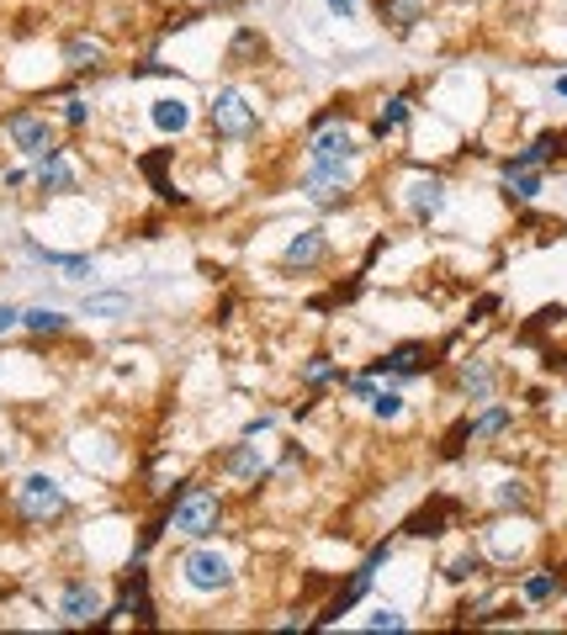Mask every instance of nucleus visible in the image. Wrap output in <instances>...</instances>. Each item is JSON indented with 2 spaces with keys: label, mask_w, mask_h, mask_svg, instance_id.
<instances>
[{
  "label": "nucleus",
  "mask_w": 567,
  "mask_h": 635,
  "mask_svg": "<svg viewBox=\"0 0 567 635\" xmlns=\"http://www.w3.org/2000/svg\"><path fill=\"white\" fill-rule=\"evenodd\" d=\"M164 524L181 540H218L229 524V498L207 482H186L175 498H164Z\"/></svg>",
  "instance_id": "nucleus-1"
},
{
  "label": "nucleus",
  "mask_w": 567,
  "mask_h": 635,
  "mask_svg": "<svg viewBox=\"0 0 567 635\" xmlns=\"http://www.w3.org/2000/svg\"><path fill=\"white\" fill-rule=\"evenodd\" d=\"M170 572H175V583L192 598H223V594H234V583H239L234 556L223 551L218 540H186V551L175 556Z\"/></svg>",
  "instance_id": "nucleus-2"
},
{
  "label": "nucleus",
  "mask_w": 567,
  "mask_h": 635,
  "mask_svg": "<svg viewBox=\"0 0 567 635\" xmlns=\"http://www.w3.org/2000/svg\"><path fill=\"white\" fill-rule=\"evenodd\" d=\"M260 122H266V112H260V101L244 85H218L207 96V127H212L218 144H255Z\"/></svg>",
  "instance_id": "nucleus-3"
},
{
  "label": "nucleus",
  "mask_w": 567,
  "mask_h": 635,
  "mask_svg": "<svg viewBox=\"0 0 567 635\" xmlns=\"http://www.w3.org/2000/svg\"><path fill=\"white\" fill-rule=\"evenodd\" d=\"M398 207L408 212V223L414 228H430V223H441L451 207V180L441 170H430V164H408L404 180H398Z\"/></svg>",
  "instance_id": "nucleus-4"
},
{
  "label": "nucleus",
  "mask_w": 567,
  "mask_h": 635,
  "mask_svg": "<svg viewBox=\"0 0 567 635\" xmlns=\"http://www.w3.org/2000/svg\"><path fill=\"white\" fill-rule=\"evenodd\" d=\"M393 551H398V535H382V540L361 556V566L350 572V583H340V588H334V598L319 609V620H313V625H340V620H345V614H350V609L377 588V577H382V566L393 561Z\"/></svg>",
  "instance_id": "nucleus-5"
},
{
  "label": "nucleus",
  "mask_w": 567,
  "mask_h": 635,
  "mask_svg": "<svg viewBox=\"0 0 567 635\" xmlns=\"http://www.w3.org/2000/svg\"><path fill=\"white\" fill-rule=\"evenodd\" d=\"M361 186V164H329V159H308V170L297 175V197L319 212H340Z\"/></svg>",
  "instance_id": "nucleus-6"
},
{
  "label": "nucleus",
  "mask_w": 567,
  "mask_h": 635,
  "mask_svg": "<svg viewBox=\"0 0 567 635\" xmlns=\"http://www.w3.org/2000/svg\"><path fill=\"white\" fill-rule=\"evenodd\" d=\"M0 138L16 149L22 159H48L53 149H64V127H59V117H48V112H33V107H22V112H5V122H0Z\"/></svg>",
  "instance_id": "nucleus-7"
},
{
  "label": "nucleus",
  "mask_w": 567,
  "mask_h": 635,
  "mask_svg": "<svg viewBox=\"0 0 567 635\" xmlns=\"http://www.w3.org/2000/svg\"><path fill=\"white\" fill-rule=\"evenodd\" d=\"M530 546H535V524L526 514H498L493 524L478 530V551L488 566H515L530 556Z\"/></svg>",
  "instance_id": "nucleus-8"
},
{
  "label": "nucleus",
  "mask_w": 567,
  "mask_h": 635,
  "mask_svg": "<svg viewBox=\"0 0 567 635\" xmlns=\"http://www.w3.org/2000/svg\"><path fill=\"white\" fill-rule=\"evenodd\" d=\"M16 519L22 524H59V519L70 514V493H64V482L48 472H33L16 482Z\"/></svg>",
  "instance_id": "nucleus-9"
},
{
  "label": "nucleus",
  "mask_w": 567,
  "mask_h": 635,
  "mask_svg": "<svg viewBox=\"0 0 567 635\" xmlns=\"http://www.w3.org/2000/svg\"><path fill=\"white\" fill-rule=\"evenodd\" d=\"M435 345L430 339H404V345H387L377 360H366V371L377 376V382H393V387H408V382H419V376H430L435 371Z\"/></svg>",
  "instance_id": "nucleus-10"
},
{
  "label": "nucleus",
  "mask_w": 567,
  "mask_h": 635,
  "mask_svg": "<svg viewBox=\"0 0 567 635\" xmlns=\"http://www.w3.org/2000/svg\"><path fill=\"white\" fill-rule=\"evenodd\" d=\"M101 609H107V588L96 577H70L53 594V614H59L53 625H96Z\"/></svg>",
  "instance_id": "nucleus-11"
},
{
  "label": "nucleus",
  "mask_w": 567,
  "mask_h": 635,
  "mask_svg": "<svg viewBox=\"0 0 567 635\" xmlns=\"http://www.w3.org/2000/svg\"><path fill=\"white\" fill-rule=\"evenodd\" d=\"M451 387H456V397L461 402H488V397H498V387H504V365L493 356H461L451 360Z\"/></svg>",
  "instance_id": "nucleus-12"
},
{
  "label": "nucleus",
  "mask_w": 567,
  "mask_h": 635,
  "mask_svg": "<svg viewBox=\"0 0 567 635\" xmlns=\"http://www.w3.org/2000/svg\"><path fill=\"white\" fill-rule=\"evenodd\" d=\"M282 276H313L319 265H329V228L324 223H308V228H292L282 249Z\"/></svg>",
  "instance_id": "nucleus-13"
},
{
  "label": "nucleus",
  "mask_w": 567,
  "mask_h": 635,
  "mask_svg": "<svg viewBox=\"0 0 567 635\" xmlns=\"http://www.w3.org/2000/svg\"><path fill=\"white\" fill-rule=\"evenodd\" d=\"M218 472L229 482H239V487H260V482H271V461H266V450L255 439L239 435L229 450H218Z\"/></svg>",
  "instance_id": "nucleus-14"
},
{
  "label": "nucleus",
  "mask_w": 567,
  "mask_h": 635,
  "mask_svg": "<svg viewBox=\"0 0 567 635\" xmlns=\"http://www.w3.org/2000/svg\"><path fill=\"white\" fill-rule=\"evenodd\" d=\"M414 112H419V107H414V85H398L393 96H382V101H377L371 127H366V144H371V149H382L387 138H398L408 122H414Z\"/></svg>",
  "instance_id": "nucleus-15"
},
{
  "label": "nucleus",
  "mask_w": 567,
  "mask_h": 635,
  "mask_svg": "<svg viewBox=\"0 0 567 635\" xmlns=\"http://www.w3.org/2000/svg\"><path fill=\"white\" fill-rule=\"evenodd\" d=\"M149 127L160 133V138H186L192 127H197V101L186 96V90H164V96H155L149 101Z\"/></svg>",
  "instance_id": "nucleus-16"
},
{
  "label": "nucleus",
  "mask_w": 567,
  "mask_h": 635,
  "mask_svg": "<svg viewBox=\"0 0 567 635\" xmlns=\"http://www.w3.org/2000/svg\"><path fill=\"white\" fill-rule=\"evenodd\" d=\"M33 186H38V197H70V191H81V170H75L70 144L33 164Z\"/></svg>",
  "instance_id": "nucleus-17"
},
{
  "label": "nucleus",
  "mask_w": 567,
  "mask_h": 635,
  "mask_svg": "<svg viewBox=\"0 0 567 635\" xmlns=\"http://www.w3.org/2000/svg\"><path fill=\"white\" fill-rule=\"evenodd\" d=\"M461 429H467V445H493V439H504L515 429V402H478V413H467L461 419Z\"/></svg>",
  "instance_id": "nucleus-18"
},
{
  "label": "nucleus",
  "mask_w": 567,
  "mask_h": 635,
  "mask_svg": "<svg viewBox=\"0 0 567 635\" xmlns=\"http://www.w3.org/2000/svg\"><path fill=\"white\" fill-rule=\"evenodd\" d=\"M59 59H64V70L70 75H101L107 70V59H112V48L101 33H70L64 48H59Z\"/></svg>",
  "instance_id": "nucleus-19"
},
{
  "label": "nucleus",
  "mask_w": 567,
  "mask_h": 635,
  "mask_svg": "<svg viewBox=\"0 0 567 635\" xmlns=\"http://www.w3.org/2000/svg\"><path fill=\"white\" fill-rule=\"evenodd\" d=\"M266 53H271V38H266L255 22H239V27H234V38H229V48H223V70H234V75L260 70V64H266Z\"/></svg>",
  "instance_id": "nucleus-20"
},
{
  "label": "nucleus",
  "mask_w": 567,
  "mask_h": 635,
  "mask_svg": "<svg viewBox=\"0 0 567 635\" xmlns=\"http://www.w3.org/2000/svg\"><path fill=\"white\" fill-rule=\"evenodd\" d=\"M441 577H446L451 588H467V583L488 577V561H483V551H478V540H472V535H461V540H456V551L441 556Z\"/></svg>",
  "instance_id": "nucleus-21"
},
{
  "label": "nucleus",
  "mask_w": 567,
  "mask_h": 635,
  "mask_svg": "<svg viewBox=\"0 0 567 635\" xmlns=\"http://www.w3.org/2000/svg\"><path fill=\"white\" fill-rule=\"evenodd\" d=\"M377 22H382V33L408 38L430 22V0H377Z\"/></svg>",
  "instance_id": "nucleus-22"
},
{
  "label": "nucleus",
  "mask_w": 567,
  "mask_h": 635,
  "mask_svg": "<svg viewBox=\"0 0 567 635\" xmlns=\"http://www.w3.org/2000/svg\"><path fill=\"white\" fill-rule=\"evenodd\" d=\"M488 503H493L498 514H530V503H535V487H530V476L509 472V476H498V482L488 487Z\"/></svg>",
  "instance_id": "nucleus-23"
},
{
  "label": "nucleus",
  "mask_w": 567,
  "mask_h": 635,
  "mask_svg": "<svg viewBox=\"0 0 567 635\" xmlns=\"http://www.w3.org/2000/svg\"><path fill=\"white\" fill-rule=\"evenodd\" d=\"M451 514H456V503H451V498H430L419 514L404 519V530H398V535H404V540H435V535H446Z\"/></svg>",
  "instance_id": "nucleus-24"
},
{
  "label": "nucleus",
  "mask_w": 567,
  "mask_h": 635,
  "mask_svg": "<svg viewBox=\"0 0 567 635\" xmlns=\"http://www.w3.org/2000/svg\"><path fill=\"white\" fill-rule=\"evenodd\" d=\"M552 159H563V138H557V133H535L526 149H515L498 170H504V175H509V170H546Z\"/></svg>",
  "instance_id": "nucleus-25"
},
{
  "label": "nucleus",
  "mask_w": 567,
  "mask_h": 635,
  "mask_svg": "<svg viewBox=\"0 0 567 635\" xmlns=\"http://www.w3.org/2000/svg\"><path fill=\"white\" fill-rule=\"evenodd\" d=\"M22 328L33 339H64L75 328V318L64 313V308H53V302H33V308H22Z\"/></svg>",
  "instance_id": "nucleus-26"
},
{
  "label": "nucleus",
  "mask_w": 567,
  "mask_h": 635,
  "mask_svg": "<svg viewBox=\"0 0 567 635\" xmlns=\"http://www.w3.org/2000/svg\"><path fill=\"white\" fill-rule=\"evenodd\" d=\"M133 291H85L81 297V318H107V323H118V318H133Z\"/></svg>",
  "instance_id": "nucleus-27"
},
{
  "label": "nucleus",
  "mask_w": 567,
  "mask_h": 635,
  "mask_svg": "<svg viewBox=\"0 0 567 635\" xmlns=\"http://www.w3.org/2000/svg\"><path fill=\"white\" fill-rule=\"evenodd\" d=\"M366 408H371L377 424H404L408 419V397H404V387H393V382H377V393L366 397Z\"/></svg>",
  "instance_id": "nucleus-28"
},
{
  "label": "nucleus",
  "mask_w": 567,
  "mask_h": 635,
  "mask_svg": "<svg viewBox=\"0 0 567 635\" xmlns=\"http://www.w3.org/2000/svg\"><path fill=\"white\" fill-rule=\"evenodd\" d=\"M498 191L509 201H520V207H530V201H541V191H546V170H509L498 180Z\"/></svg>",
  "instance_id": "nucleus-29"
},
{
  "label": "nucleus",
  "mask_w": 567,
  "mask_h": 635,
  "mask_svg": "<svg viewBox=\"0 0 567 635\" xmlns=\"http://www.w3.org/2000/svg\"><path fill=\"white\" fill-rule=\"evenodd\" d=\"M520 598H526V609L552 603L557 598V566H530L526 577H520Z\"/></svg>",
  "instance_id": "nucleus-30"
},
{
  "label": "nucleus",
  "mask_w": 567,
  "mask_h": 635,
  "mask_svg": "<svg viewBox=\"0 0 567 635\" xmlns=\"http://www.w3.org/2000/svg\"><path fill=\"white\" fill-rule=\"evenodd\" d=\"M361 631H371V635H404L408 631V614L398 609V603H371V614L361 620Z\"/></svg>",
  "instance_id": "nucleus-31"
},
{
  "label": "nucleus",
  "mask_w": 567,
  "mask_h": 635,
  "mask_svg": "<svg viewBox=\"0 0 567 635\" xmlns=\"http://www.w3.org/2000/svg\"><path fill=\"white\" fill-rule=\"evenodd\" d=\"M297 376H303V387H313V393H319V387H329V382H340L345 371H340V360H334V356H324V350H319V356L303 360V371H297Z\"/></svg>",
  "instance_id": "nucleus-32"
},
{
  "label": "nucleus",
  "mask_w": 567,
  "mask_h": 635,
  "mask_svg": "<svg viewBox=\"0 0 567 635\" xmlns=\"http://www.w3.org/2000/svg\"><path fill=\"white\" fill-rule=\"evenodd\" d=\"M53 117H59V127H64V133H85V127L96 122V107H90L85 96H64V107H59Z\"/></svg>",
  "instance_id": "nucleus-33"
},
{
  "label": "nucleus",
  "mask_w": 567,
  "mask_h": 635,
  "mask_svg": "<svg viewBox=\"0 0 567 635\" xmlns=\"http://www.w3.org/2000/svg\"><path fill=\"white\" fill-rule=\"evenodd\" d=\"M361 5L366 0H324V11L334 16V22H356V16H361Z\"/></svg>",
  "instance_id": "nucleus-34"
},
{
  "label": "nucleus",
  "mask_w": 567,
  "mask_h": 635,
  "mask_svg": "<svg viewBox=\"0 0 567 635\" xmlns=\"http://www.w3.org/2000/svg\"><path fill=\"white\" fill-rule=\"evenodd\" d=\"M271 429H276V413H271V408H260V413H255V419H249V424H244V435H249V439L271 435Z\"/></svg>",
  "instance_id": "nucleus-35"
},
{
  "label": "nucleus",
  "mask_w": 567,
  "mask_h": 635,
  "mask_svg": "<svg viewBox=\"0 0 567 635\" xmlns=\"http://www.w3.org/2000/svg\"><path fill=\"white\" fill-rule=\"evenodd\" d=\"M11 328H22V308L16 302H0V334H11Z\"/></svg>",
  "instance_id": "nucleus-36"
},
{
  "label": "nucleus",
  "mask_w": 567,
  "mask_h": 635,
  "mask_svg": "<svg viewBox=\"0 0 567 635\" xmlns=\"http://www.w3.org/2000/svg\"><path fill=\"white\" fill-rule=\"evenodd\" d=\"M27 180H33V175H27V170H11V175H5V180H0V186H5V191H16V186H27Z\"/></svg>",
  "instance_id": "nucleus-37"
},
{
  "label": "nucleus",
  "mask_w": 567,
  "mask_h": 635,
  "mask_svg": "<svg viewBox=\"0 0 567 635\" xmlns=\"http://www.w3.org/2000/svg\"><path fill=\"white\" fill-rule=\"evenodd\" d=\"M552 90H557V96H563V101H567V75H557V79H552Z\"/></svg>",
  "instance_id": "nucleus-38"
},
{
  "label": "nucleus",
  "mask_w": 567,
  "mask_h": 635,
  "mask_svg": "<svg viewBox=\"0 0 567 635\" xmlns=\"http://www.w3.org/2000/svg\"><path fill=\"white\" fill-rule=\"evenodd\" d=\"M0 598H5V588H0Z\"/></svg>",
  "instance_id": "nucleus-39"
},
{
  "label": "nucleus",
  "mask_w": 567,
  "mask_h": 635,
  "mask_svg": "<svg viewBox=\"0 0 567 635\" xmlns=\"http://www.w3.org/2000/svg\"><path fill=\"white\" fill-rule=\"evenodd\" d=\"M207 5H212V0H207Z\"/></svg>",
  "instance_id": "nucleus-40"
}]
</instances>
